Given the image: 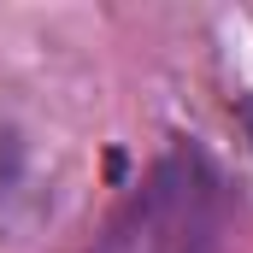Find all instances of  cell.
<instances>
[{
	"instance_id": "obj_1",
	"label": "cell",
	"mask_w": 253,
	"mask_h": 253,
	"mask_svg": "<svg viewBox=\"0 0 253 253\" xmlns=\"http://www.w3.org/2000/svg\"><path fill=\"white\" fill-rule=\"evenodd\" d=\"M236 224V189L206 141L171 135L141 183L106 212L83 253H218Z\"/></svg>"
},
{
	"instance_id": "obj_2",
	"label": "cell",
	"mask_w": 253,
	"mask_h": 253,
	"mask_svg": "<svg viewBox=\"0 0 253 253\" xmlns=\"http://www.w3.org/2000/svg\"><path fill=\"white\" fill-rule=\"evenodd\" d=\"M24 171H30V141H24L18 118L0 106V200H12V194H18Z\"/></svg>"
}]
</instances>
